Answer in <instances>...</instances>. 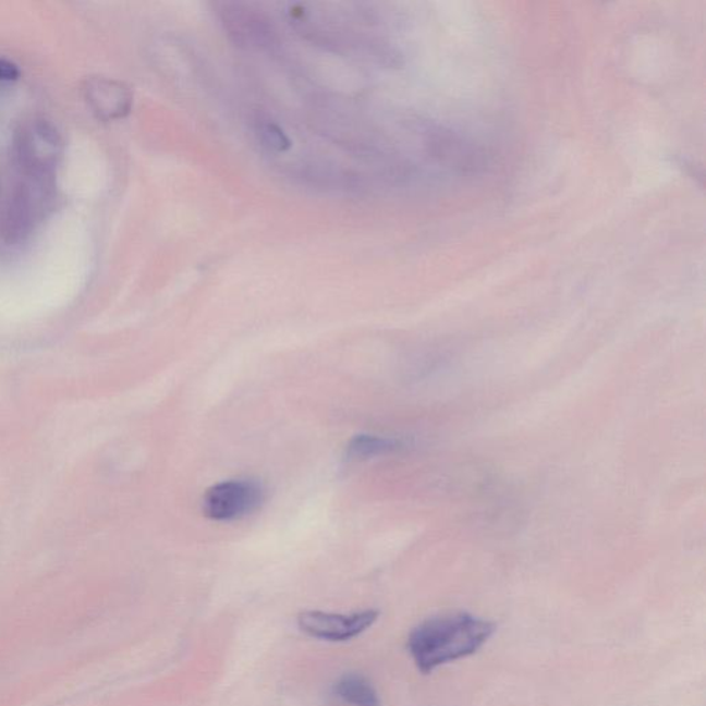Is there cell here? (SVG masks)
<instances>
[{"mask_svg": "<svg viewBox=\"0 0 706 706\" xmlns=\"http://www.w3.org/2000/svg\"><path fill=\"white\" fill-rule=\"evenodd\" d=\"M333 693L342 703L351 706H381L377 690L370 680L360 673H346L337 680Z\"/></svg>", "mask_w": 706, "mask_h": 706, "instance_id": "cell-6", "label": "cell"}, {"mask_svg": "<svg viewBox=\"0 0 706 706\" xmlns=\"http://www.w3.org/2000/svg\"><path fill=\"white\" fill-rule=\"evenodd\" d=\"M222 21H224L228 33L235 36L239 41L261 40L263 35L268 34L261 17L254 13H247L246 10L242 12L239 9H227L222 13Z\"/></svg>", "mask_w": 706, "mask_h": 706, "instance_id": "cell-7", "label": "cell"}, {"mask_svg": "<svg viewBox=\"0 0 706 706\" xmlns=\"http://www.w3.org/2000/svg\"><path fill=\"white\" fill-rule=\"evenodd\" d=\"M264 145L275 150H285L290 147L289 138L285 137L283 130L273 123H265L259 129Z\"/></svg>", "mask_w": 706, "mask_h": 706, "instance_id": "cell-9", "label": "cell"}, {"mask_svg": "<svg viewBox=\"0 0 706 706\" xmlns=\"http://www.w3.org/2000/svg\"><path fill=\"white\" fill-rule=\"evenodd\" d=\"M85 96L93 111L104 121L127 115L133 106V93L122 82L95 77L87 81Z\"/></svg>", "mask_w": 706, "mask_h": 706, "instance_id": "cell-4", "label": "cell"}, {"mask_svg": "<svg viewBox=\"0 0 706 706\" xmlns=\"http://www.w3.org/2000/svg\"><path fill=\"white\" fill-rule=\"evenodd\" d=\"M378 620V611L365 610L351 616L305 611L299 616L300 630L326 642H348L362 635Z\"/></svg>", "mask_w": 706, "mask_h": 706, "instance_id": "cell-3", "label": "cell"}, {"mask_svg": "<svg viewBox=\"0 0 706 706\" xmlns=\"http://www.w3.org/2000/svg\"><path fill=\"white\" fill-rule=\"evenodd\" d=\"M263 486L256 480L218 483L204 497V512L217 522L236 521L257 511L264 501Z\"/></svg>", "mask_w": 706, "mask_h": 706, "instance_id": "cell-2", "label": "cell"}, {"mask_svg": "<svg viewBox=\"0 0 706 706\" xmlns=\"http://www.w3.org/2000/svg\"><path fill=\"white\" fill-rule=\"evenodd\" d=\"M495 631L492 622L468 612L430 618L410 635L409 652L419 671L430 673L445 664L474 656Z\"/></svg>", "mask_w": 706, "mask_h": 706, "instance_id": "cell-1", "label": "cell"}, {"mask_svg": "<svg viewBox=\"0 0 706 706\" xmlns=\"http://www.w3.org/2000/svg\"><path fill=\"white\" fill-rule=\"evenodd\" d=\"M402 448L401 441L397 439L378 438L373 435L356 436L348 445V457L351 459L363 460L372 457L392 453L394 450Z\"/></svg>", "mask_w": 706, "mask_h": 706, "instance_id": "cell-8", "label": "cell"}, {"mask_svg": "<svg viewBox=\"0 0 706 706\" xmlns=\"http://www.w3.org/2000/svg\"><path fill=\"white\" fill-rule=\"evenodd\" d=\"M20 77L19 66L14 62L0 59V83L14 82Z\"/></svg>", "mask_w": 706, "mask_h": 706, "instance_id": "cell-10", "label": "cell"}, {"mask_svg": "<svg viewBox=\"0 0 706 706\" xmlns=\"http://www.w3.org/2000/svg\"><path fill=\"white\" fill-rule=\"evenodd\" d=\"M61 153V139L53 127L45 122H35L21 134L20 157L35 170L53 168Z\"/></svg>", "mask_w": 706, "mask_h": 706, "instance_id": "cell-5", "label": "cell"}]
</instances>
